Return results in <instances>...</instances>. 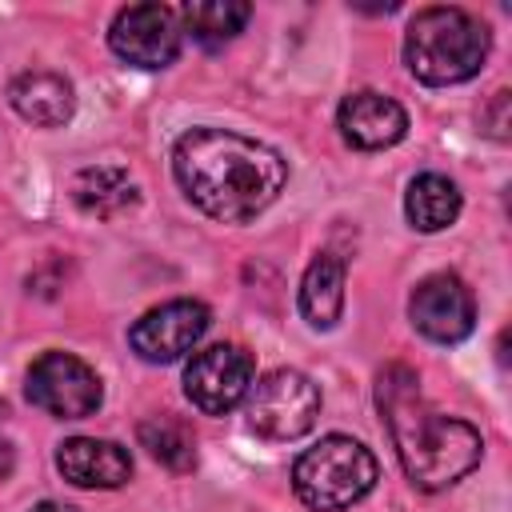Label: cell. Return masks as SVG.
Listing matches in <instances>:
<instances>
[{
	"label": "cell",
	"instance_id": "cell-1",
	"mask_svg": "<svg viewBox=\"0 0 512 512\" xmlns=\"http://www.w3.org/2000/svg\"><path fill=\"white\" fill-rule=\"evenodd\" d=\"M172 172L184 196L224 224L260 216L288 180V164L276 148L224 128L184 132L172 148Z\"/></svg>",
	"mask_w": 512,
	"mask_h": 512
},
{
	"label": "cell",
	"instance_id": "cell-2",
	"mask_svg": "<svg viewBox=\"0 0 512 512\" xmlns=\"http://www.w3.org/2000/svg\"><path fill=\"white\" fill-rule=\"evenodd\" d=\"M376 404L388 420L396 456L416 488L440 492L480 464V452H484L480 432L468 420L428 408L420 396V380L408 364H388L380 372Z\"/></svg>",
	"mask_w": 512,
	"mask_h": 512
},
{
	"label": "cell",
	"instance_id": "cell-3",
	"mask_svg": "<svg viewBox=\"0 0 512 512\" xmlns=\"http://www.w3.org/2000/svg\"><path fill=\"white\" fill-rule=\"evenodd\" d=\"M408 72L424 84H460L480 72L488 60V28L452 4L420 8L404 36Z\"/></svg>",
	"mask_w": 512,
	"mask_h": 512
},
{
	"label": "cell",
	"instance_id": "cell-4",
	"mask_svg": "<svg viewBox=\"0 0 512 512\" xmlns=\"http://www.w3.org/2000/svg\"><path fill=\"white\" fill-rule=\"evenodd\" d=\"M376 456L352 436H324L308 452H300L292 468V488L312 512H340L364 500L376 484Z\"/></svg>",
	"mask_w": 512,
	"mask_h": 512
},
{
	"label": "cell",
	"instance_id": "cell-5",
	"mask_svg": "<svg viewBox=\"0 0 512 512\" xmlns=\"http://www.w3.org/2000/svg\"><path fill=\"white\" fill-rule=\"evenodd\" d=\"M248 428L264 440H296L304 436L320 416V388L296 372L276 368L260 384L248 388Z\"/></svg>",
	"mask_w": 512,
	"mask_h": 512
},
{
	"label": "cell",
	"instance_id": "cell-6",
	"mask_svg": "<svg viewBox=\"0 0 512 512\" xmlns=\"http://www.w3.org/2000/svg\"><path fill=\"white\" fill-rule=\"evenodd\" d=\"M28 400L60 420H84L100 408V376L72 352H44L28 368Z\"/></svg>",
	"mask_w": 512,
	"mask_h": 512
},
{
	"label": "cell",
	"instance_id": "cell-7",
	"mask_svg": "<svg viewBox=\"0 0 512 512\" xmlns=\"http://www.w3.org/2000/svg\"><path fill=\"white\" fill-rule=\"evenodd\" d=\"M180 16L168 4H128L108 28L112 52L132 68H168L180 56Z\"/></svg>",
	"mask_w": 512,
	"mask_h": 512
},
{
	"label": "cell",
	"instance_id": "cell-8",
	"mask_svg": "<svg viewBox=\"0 0 512 512\" xmlns=\"http://www.w3.org/2000/svg\"><path fill=\"white\" fill-rule=\"evenodd\" d=\"M252 388V356L240 344H212L192 352L184 368V392L204 416L232 412Z\"/></svg>",
	"mask_w": 512,
	"mask_h": 512
},
{
	"label": "cell",
	"instance_id": "cell-9",
	"mask_svg": "<svg viewBox=\"0 0 512 512\" xmlns=\"http://www.w3.org/2000/svg\"><path fill=\"white\" fill-rule=\"evenodd\" d=\"M208 324H212V316L200 300H168L160 308H148L128 328V344L140 360L168 364V360H180L184 352H192L200 344V336L208 332Z\"/></svg>",
	"mask_w": 512,
	"mask_h": 512
},
{
	"label": "cell",
	"instance_id": "cell-10",
	"mask_svg": "<svg viewBox=\"0 0 512 512\" xmlns=\"http://www.w3.org/2000/svg\"><path fill=\"white\" fill-rule=\"evenodd\" d=\"M408 316L428 340L456 344L476 328V300H472V292H468V284L460 276L432 272L412 288Z\"/></svg>",
	"mask_w": 512,
	"mask_h": 512
},
{
	"label": "cell",
	"instance_id": "cell-11",
	"mask_svg": "<svg viewBox=\"0 0 512 512\" xmlns=\"http://www.w3.org/2000/svg\"><path fill=\"white\" fill-rule=\"evenodd\" d=\"M336 124H340V136L352 144V148H364V152H376V148H392L396 140H404L408 132V112L384 96V92H352L340 100V112H336Z\"/></svg>",
	"mask_w": 512,
	"mask_h": 512
},
{
	"label": "cell",
	"instance_id": "cell-12",
	"mask_svg": "<svg viewBox=\"0 0 512 512\" xmlns=\"http://www.w3.org/2000/svg\"><path fill=\"white\" fill-rule=\"evenodd\" d=\"M56 468L76 488H120L132 476V456L116 440L72 436L56 448Z\"/></svg>",
	"mask_w": 512,
	"mask_h": 512
},
{
	"label": "cell",
	"instance_id": "cell-13",
	"mask_svg": "<svg viewBox=\"0 0 512 512\" xmlns=\"http://www.w3.org/2000/svg\"><path fill=\"white\" fill-rule=\"evenodd\" d=\"M8 100L36 128H56L76 108L72 84L60 72H24V76H16L12 88H8Z\"/></svg>",
	"mask_w": 512,
	"mask_h": 512
},
{
	"label": "cell",
	"instance_id": "cell-14",
	"mask_svg": "<svg viewBox=\"0 0 512 512\" xmlns=\"http://www.w3.org/2000/svg\"><path fill=\"white\" fill-rule=\"evenodd\" d=\"M72 200L80 204V212L96 216V220H112L124 216L128 208H136V184L128 180L124 168H84L72 180Z\"/></svg>",
	"mask_w": 512,
	"mask_h": 512
},
{
	"label": "cell",
	"instance_id": "cell-15",
	"mask_svg": "<svg viewBox=\"0 0 512 512\" xmlns=\"http://www.w3.org/2000/svg\"><path fill=\"white\" fill-rule=\"evenodd\" d=\"M344 308V264L332 252H320L300 280V312L312 328H332Z\"/></svg>",
	"mask_w": 512,
	"mask_h": 512
},
{
	"label": "cell",
	"instance_id": "cell-16",
	"mask_svg": "<svg viewBox=\"0 0 512 512\" xmlns=\"http://www.w3.org/2000/svg\"><path fill=\"white\" fill-rule=\"evenodd\" d=\"M404 212L416 232H440L460 216V188L440 172H424L408 184Z\"/></svg>",
	"mask_w": 512,
	"mask_h": 512
},
{
	"label": "cell",
	"instance_id": "cell-17",
	"mask_svg": "<svg viewBox=\"0 0 512 512\" xmlns=\"http://www.w3.org/2000/svg\"><path fill=\"white\" fill-rule=\"evenodd\" d=\"M176 16L184 20V32L192 40H200L204 48H220L224 40H232L248 24L252 4H240V0H204V4L176 8Z\"/></svg>",
	"mask_w": 512,
	"mask_h": 512
},
{
	"label": "cell",
	"instance_id": "cell-18",
	"mask_svg": "<svg viewBox=\"0 0 512 512\" xmlns=\"http://www.w3.org/2000/svg\"><path fill=\"white\" fill-rule=\"evenodd\" d=\"M140 444L152 452V460H160L164 468L172 472H188L196 464V436L188 424L172 420V416H152V420H140L136 428Z\"/></svg>",
	"mask_w": 512,
	"mask_h": 512
},
{
	"label": "cell",
	"instance_id": "cell-19",
	"mask_svg": "<svg viewBox=\"0 0 512 512\" xmlns=\"http://www.w3.org/2000/svg\"><path fill=\"white\" fill-rule=\"evenodd\" d=\"M480 120H484V132L492 140H508V92L504 88L492 96V104L480 112Z\"/></svg>",
	"mask_w": 512,
	"mask_h": 512
},
{
	"label": "cell",
	"instance_id": "cell-20",
	"mask_svg": "<svg viewBox=\"0 0 512 512\" xmlns=\"http://www.w3.org/2000/svg\"><path fill=\"white\" fill-rule=\"evenodd\" d=\"M12 468H16V452H12V444H8V440H0V480H4V476H12Z\"/></svg>",
	"mask_w": 512,
	"mask_h": 512
},
{
	"label": "cell",
	"instance_id": "cell-21",
	"mask_svg": "<svg viewBox=\"0 0 512 512\" xmlns=\"http://www.w3.org/2000/svg\"><path fill=\"white\" fill-rule=\"evenodd\" d=\"M32 512H72L68 504H56V500H44V504H36Z\"/></svg>",
	"mask_w": 512,
	"mask_h": 512
}]
</instances>
